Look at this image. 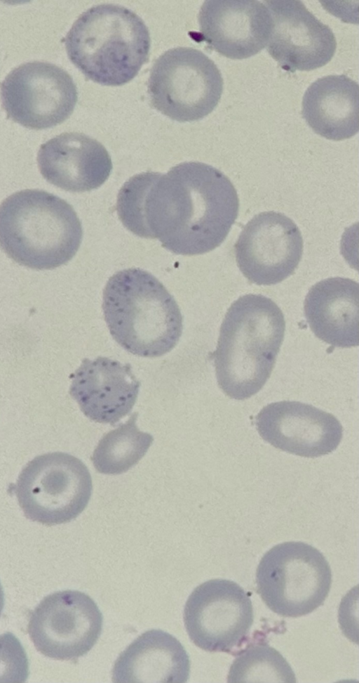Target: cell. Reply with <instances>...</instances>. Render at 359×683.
Returning <instances> with one entry per match:
<instances>
[{"mask_svg": "<svg viewBox=\"0 0 359 683\" xmlns=\"http://www.w3.org/2000/svg\"><path fill=\"white\" fill-rule=\"evenodd\" d=\"M238 209L237 192L229 178L198 162L178 164L166 174H136L121 188L116 201L118 216L128 230L189 256L219 247Z\"/></svg>", "mask_w": 359, "mask_h": 683, "instance_id": "6da1fadb", "label": "cell"}, {"mask_svg": "<svg viewBox=\"0 0 359 683\" xmlns=\"http://www.w3.org/2000/svg\"><path fill=\"white\" fill-rule=\"evenodd\" d=\"M237 655L230 667L228 682H297L285 658L267 644H250Z\"/></svg>", "mask_w": 359, "mask_h": 683, "instance_id": "7402d4cb", "label": "cell"}, {"mask_svg": "<svg viewBox=\"0 0 359 683\" xmlns=\"http://www.w3.org/2000/svg\"><path fill=\"white\" fill-rule=\"evenodd\" d=\"M4 594L3 591V587L0 583V616L4 608Z\"/></svg>", "mask_w": 359, "mask_h": 683, "instance_id": "cb8c5ba5", "label": "cell"}, {"mask_svg": "<svg viewBox=\"0 0 359 683\" xmlns=\"http://www.w3.org/2000/svg\"><path fill=\"white\" fill-rule=\"evenodd\" d=\"M302 115L320 136L348 139L359 130V86L344 74L323 77L304 93Z\"/></svg>", "mask_w": 359, "mask_h": 683, "instance_id": "ffe728a7", "label": "cell"}, {"mask_svg": "<svg viewBox=\"0 0 359 683\" xmlns=\"http://www.w3.org/2000/svg\"><path fill=\"white\" fill-rule=\"evenodd\" d=\"M191 641L209 652L238 654L247 642L254 620L252 604L236 583L212 579L197 586L184 609Z\"/></svg>", "mask_w": 359, "mask_h": 683, "instance_id": "9c48e42d", "label": "cell"}, {"mask_svg": "<svg viewBox=\"0 0 359 683\" xmlns=\"http://www.w3.org/2000/svg\"><path fill=\"white\" fill-rule=\"evenodd\" d=\"M71 62L84 76L104 86L131 81L149 59V30L122 6L100 4L82 13L65 38Z\"/></svg>", "mask_w": 359, "mask_h": 683, "instance_id": "5b68a950", "label": "cell"}, {"mask_svg": "<svg viewBox=\"0 0 359 683\" xmlns=\"http://www.w3.org/2000/svg\"><path fill=\"white\" fill-rule=\"evenodd\" d=\"M92 488L86 466L62 452L34 457L22 469L14 487L25 516L47 526L77 517L87 506Z\"/></svg>", "mask_w": 359, "mask_h": 683, "instance_id": "ba28073f", "label": "cell"}, {"mask_svg": "<svg viewBox=\"0 0 359 683\" xmlns=\"http://www.w3.org/2000/svg\"><path fill=\"white\" fill-rule=\"evenodd\" d=\"M29 675L27 653L11 632L0 635V683L25 682Z\"/></svg>", "mask_w": 359, "mask_h": 683, "instance_id": "603a6c76", "label": "cell"}, {"mask_svg": "<svg viewBox=\"0 0 359 683\" xmlns=\"http://www.w3.org/2000/svg\"><path fill=\"white\" fill-rule=\"evenodd\" d=\"M81 223L63 199L41 190H24L0 204V247L20 265L53 269L78 251Z\"/></svg>", "mask_w": 359, "mask_h": 683, "instance_id": "277c9868", "label": "cell"}, {"mask_svg": "<svg viewBox=\"0 0 359 683\" xmlns=\"http://www.w3.org/2000/svg\"><path fill=\"white\" fill-rule=\"evenodd\" d=\"M223 91V79L215 63L191 47H176L161 54L148 80L152 106L169 118L198 121L211 113Z\"/></svg>", "mask_w": 359, "mask_h": 683, "instance_id": "52a82bcc", "label": "cell"}, {"mask_svg": "<svg viewBox=\"0 0 359 683\" xmlns=\"http://www.w3.org/2000/svg\"><path fill=\"white\" fill-rule=\"evenodd\" d=\"M302 252L299 228L283 214L273 211L251 219L234 245L240 271L258 285H276L293 274Z\"/></svg>", "mask_w": 359, "mask_h": 683, "instance_id": "7c38bea8", "label": "cell"}, {"mask_svg": "<svg viewBox=\"0 0 359 683\" xmlns=\"http://www.w3.org/2000/svg\"><path fill=\"white\" fill-rule=\"evenodd\" d=\"M137 413L106 434L99 441L92 456L95 469L104 474H121L135 465L146 454L153 436L139 430Z\"/></svg>", "mask_w": 359, "mask_h": 683, "instance_id": "44dd1931", "label": "cell"}, {"mask_svg": "<svg viewBox=\"0 0 359 683\" xmlns=\"http://www.w3.org/2000/svg\"><path fill=\"white\" fill-rule=\"evenodd\" d=\"M77 98L72 77L47 62L22 64L1 84L2 107L8 117L32 129L50 128L65 121Z\"/></svg>", "mask_w": 359, "mask_h": 683, "instance_id": "30bf717a", "label": "cell"}, {"mask_svg": "<svg viewBox=\"0 0 359 683\" xmlns=\"http://www.w3.org/2000/svg\"><path fill=\"white\" fill-rule=\"evenodd\" d=\"M359 285L334 277L313 285L304 304L309 327L320 339L337 347L358 345Z\"/></svg>", "mask_w": 359, "mask_h": 683, "instance_id": "ac0fdd59", "label": "cell"}, {"mask_svg": "<svg viewBox=\"0 0 359 683\" xmlns=\"http://www.w3.org/2000/svg\"><path fill=\"white\" fill-rule=\"evenodd\" d=\"M264 3L272 19L266 50L281 68L292 72L310 71L331 60L337 48L335 37L302 1Z\"/></svg>", "mask_w": 359, "mask_h": 683, "instance_id": "4fadbf2b", "label": "cell"}, {"mask_svg": "<svg viewBox=\"0 0 359 683\" xmlns=\"http://www.w3.org/2000/svg\"><path fill=\"white\" fill-rule=\"evenodd\" d=\"M189 672V658L182 644L166 632L151 630L119 655L112 669V681L184 683Z\"/></svg>", "mask_w": 359, "mask_h": 683, "instance_id": "d6986e66", "label": "cell"}, {"mask_svg": "<svg viewBox=\"0 0 359 683\" xmlns=\"http://www.w3.org/2000/svg\"><path fill=\"white\" fill-rule=\"evenodd\" d=\"M285 323L278 305L262 294L239 297L228 309L213 353L219 388L244 400L269 378L283 343Z\"/></svg>", "mask_w": 359, "mask_h": 683, "instance_id": "7a4b0ae2", "label": "cell"}, {"mask_svg": "<svg viewBox=\"0 0 359 683\" xmlns=\"http://www.w3.org/2000/svg\"><path fill=\"white\" fill-rule=\"evenodd\" d=\"M255 425L260 436L273 447L306 457L332 453L343 435L334 415L298 401L266 405L255 417Z\"/></svg>", "mask_w": 359, "mask_h": 683, "instance_id": "9a60e30c", "label": "cell"}, {"mask_svg": "<svg viewBox=\"0 0 359 683\" xmlns=\"http://www.w3.org/2000/svg\"><path fill=\"white\" fill-rule=\"evenodd\" d=\"M104 320L114 340L128 352L154 358L170 351L182 332L174 297L152 274L140 268L119 271L103 292Z\"/></svg>", "mask_w": 359, "mask_h": 683, "instance_id": "3957f363", "label": "cell"}, {"mask_svg": "<svg viewBox=\"0 0 359 683\" xmlns=\"http://www.w3.org/2000/svg\"><path fill=\"white\" fill-rule=\"evenodd\" d=\"M70 378L69 393L83 413L111 425L131 411L140 386L130 364L106 357L83 359Z\"/></svg>", "mask_w": 359, "mask_h": 683, "instance_id": "2e32d148", "label": "cell"}, {"mask_svg": "<svg viewBox=\"0 0 359 683\" xmlns=\"http://www.w3.org/2000/svg\"><path fill=\"white\" fill-rule=\"evenodd\" d=\"M102 621L101 611L88 594L65 590L41 600L29 616L27 630L45 656L75 661L96 644Z\"/></svg>", "mask_w": 359, "mask_h": 683, "instance_id": "8fae6325", "label": "cell"}, {"mask_svg": "<svg viewBox=\"0 0 359 683\" xmlns=\"http://www.w3.org/2000/svg\"><path fill=\"white\" fill-rule=\"evenodd\" d=\"M199 32L190 33L197 41L224 57L248 58L266 46L272 27L271 13L257 0H208L198 16Z\"/></svg>", "mask_w": 359, "mask_h": 683, "instance_id": "5bb4252c", "label": "cell"}, {"mask_svg": "<svg viewBox=\"0 0 359 683\" xmlns=\"http://www.w3.org/2000/svg\"><path fill=\"white\" fill-rule=\"evenodd\" d=\"M331 584L327 559L303 542L273 547L256 571L257 593L269 609L283 617L297 618L315 611L323 604Z\"/></svg>", "mask_w": 359, "mask_h": 683, "instance_id": "8992f818", "label": "cell"}, {"mask_svg": "<svg viewBox=\"0 0 359 683\" xmlns=\"http://www.w3.org/2000/svg\"><path fill=\"white\" fill-rule=\"evenodd\" d=\"M37 162L48 183L74 193L99 188L112 170L110 155L104 145L78 132L63 133L42 144Z\"/></svg>", "mask_w": 359, "mask_h": 683, "instance_id": "e0dca14e", "label": "cell"}]
</instances>
